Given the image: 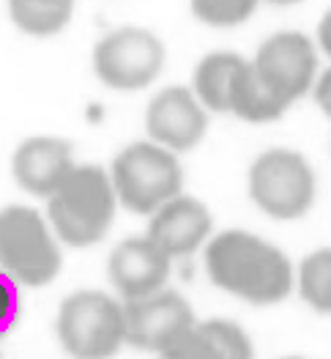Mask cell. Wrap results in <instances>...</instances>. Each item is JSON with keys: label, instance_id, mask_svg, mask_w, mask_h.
Masks as SVG:
<instances>
[{"label": "cell", "instance_id": "obj_1", "mask_svg": "<svg viewBox=\"0 0 331 359\" xmlns=\"http://www.w3.org/2000/svg\"><path fill=\"white\" fill-rule=\"evenodd\" d=\"M213 285L252 304H276L293 288V266L274 244L246 231H225L206 250Z\"/></svg>", "mask_w": 331, "mask_h": 359}, {"label": "cell", "instance_id": "obj_2", "mask_svg": "<svg viewBox=\"0 0 331 359\" xmlns=\"http://www.w3.org/2000/svg\"><path fill=\"white\" fill-rule=\"evenodd\" d=\"M47 201L50 225L69 247H90L104 239L118 206L113 181L96 165H74Z\"/></svg>", "mask_w": 331, "mask_h": 359}, {"label": "cell", "instance_id": "obj_3", "mask_svg": "<svg viewBox=\"0 0 331 359\" xmlns=\"http://www.w3.org/2000/svg\"><path fill=\"white\" fill-rule=\"evenodd\" d=\"M60 247L44 217L30 206L0 209V271L17 285H50L60 271Z\"/></svg>", "mask_w": 331, "mask_h": 359}, {"label": "cell", "instance_id": "obj_4", "mask_svg": "<svg viewBox=\"0 0 331 359\" xmlns=\"http://www.w3.org/2000/svg\"><path fill=\"white\" fill-rule=\"evenodd\" d=\"M113 189L118 203L134 214H150L164 201L176 198L183 184V170L173 151L159 143H132L113 162Z\"/></svg>", "mask_w": 331, "mask_h": 359}, {"label": "cell", "instance_id": "obj_5", "mask_svg": "<svg viewBox=\"0 0 331 359\" xmlns=\"http://www.w3.org/2000/svg\"><path fill=\"white\" fill-rule=\"evenodd\" d=\"M55 330L71 357H113L126 343L123 304L104 291H77L60 304Z\"/></svg>", "mask_w": 331, "mask_h": 359}, {"label": "cell", "instance_id": "obj_6", "mask_svg": "<svg viewBox=\"0 0 331 359\" xmlns=\"http://www.w3.org/2000/svg\"><path fill=\"white\" fill-rule=\"evenodd\" d=\"M249 195L274 219H296L315 201V173L296 151L271 149L249 168Z\"/></svg>", "mask_w": 331, "mask_h": 359}, {"label": "cell", "instance_id": "obj_7", "mask_svg": "<svg viewBox=\"0 0 331 359\" xmlns=\"http://www.w3.org/2000/svg\"><path fill=\"white\" fill-rule=\"evenodd\" d=\"M164 66L162 41L146 28L126 25L107 33L93 50L96 77L115 90H140L150 86Z\"/></svg>", "mask_w": 331, "mask_h": 359}, {"label": "cell", "instance_id": "obj_8", "mask_svg": "<svg viewBox=\"0 0 331 359\" xmlns=\"http://www.w3.org/2000/svg\"><path fill=\"white\" fill-rule=\"evenodd\" d=\"M252 66L271 96H276L285 104H293L315 83L318 53L304 33L285 30L274 33L260 44Z\"/></svg>", "mask_w": 331, "mask_h": 359}, {"label": "cell", "instance_id": "obj_9", "mask_svg": "<svg viewBox=\"0 0 331 359\" xmlns=\"http://www.w3.org/2000/svg\"><path fill=\"white\" fill-rule=\"evenodd\" d=\"M195 324L189 302L176 291L159 288L148 297L129 299L123 304V340L134 348L167 354L170 346Z\"/></svg>", "mask_w": 331, "mask_h": 359}, {"label": "cell", "instance_id": "obj_10", "mask_svg": "<svg viewBox=\"0 0 331 359\" xmlns=\"http://www.w3.org/2000/svg\"><path fill=\"white\" fill-rule=\"evenodd\" d=\"M209 118L189 88L159 90L146 110V132L153 143L170 151H192L206 135Z\"/></svg>", "mask_w": 331, "mask_h": 359}, {"label": "cell", "instance_id": "obj_11", "mask_svg": "<svg viewBox=\"0 0 331 359\" xmlns=\"http://www.w3.org/2000/svg\"><path fill=\"white\" fill-rule=\"evenodd\" d=\"M211 211L206 203L189 195H176L150 211L148 239L170 258H183L195 252L211 233Z\"/></svg>", "mask_w": 331, "mask_h": 359}, {"label": "cell", "instance_id": "obj_12", "mask_svg": "<svg viewBox=\"0 0 331 359\" xmlns=\"http://www.w3.org/2000/svg\"><path fill=\"white\" fill-rule=\"evenodd\" d=\"M170 255H164L148 236L126 239L110 255V283L123 299H140L164 288L170 277Z\"/></svg>", "mask_w": 331, "mask_h": 359}, {"label": "cell", "instance_id": "obj_13", "mask_svg": "<svg viewBox=\"0 0 331 359\" xmlns=\"http://www.w3.org/2000/svg\"><path fill=\"white\" fill-rule=\"evenodd\" d=\"M74 168L71 143L60 137H28L11 156V173L14 181L36 198H47L60 187Z\"/></svg>", "mask_w": 331, "mask_h": 359}, {"label": "cell", "instance_id": "obj_14", "mask_svg": "<svg viewBox=\"0 0 331 359\" xmlns=\"http://www.w3.org/2000/svg\"><path fill=\"white\" fill-rule=\"evenodd\" d=\"M164 357H252V343L233 321H203L192 324L170 346Z\"/></svg>", "mask_w": 331, "mask_h": 359}, {"label": "cell", "instance_id": "obj_15", "mask_svg": "<svg viewBox=\"0 0 331 359\" xmlns=\"http://www.w3.org/2000/svg\"><path fill=\"white\" fill-rule=\"evenodd\" d=\"M285 110H288V104L266 90L255 66L241 60L230 77L227 113H233L241 121H249V123H271V121L282 118Z\"/></svg>", "mask_w": 331, "mask_h": 359}, {"label": "cell", "instance_id": "obj_16", "mask_svg": "<svg viewBox=\"0 0 331 359\" xmlns=\"http://www.w3.org/2000/svg\"><path fill=\"white\" fill-rule=\"evenodd\" d=\"M74 0H8V17L28 36H55L69 25Z\"/></svg>", "mask_w": 331, "mask_h": 359}, {"label": "cell", "instance_id": "obj_17", "mask_svg": "<svg viewBox=\"0 0 331 359\" xmlns=\"http://www.w3.org/2000/svg\"><path fill=\"white\" fill-rule=\"evenodd\" d=\"M241 55L236 53H211L200 60L195 72V93L197 99L213 110V113H227V88L230 77L241 63Z\"/></svg>", "mask_w": 331, "mask_h": 359}, {"label": "cell", "instance_id": "obj_18", "mask_svg": "<svg viewBox=\"0 0 331 359\" xmlns=\"http://www.w3.org/2000/svg\"><path fill=\"white\" fill-rule=\"evenodd\" d=\"M299 291L312 310L331 316V250H318L309 258H304Z\"/></svg>", "mask_w": 331, "mask_h": 359}, {"label": "cell", "instance_id": "obj_19", "mask_svg": "<svg viewBox=\"0 0 331 359\" xmlns=\"http://www.w3.org/2000/svg\"><path fill=\"white\" fill-rule=\"evenodd\" d=\"M258 8V0H192V11L200 22L213 28H236Z\"/></svg>", "mask_w": 331, "mask_h": 359}, {"label": "cell", "instance_id": "obj_20", "mask_svg": "<svg viewBox=\"0 0 331 359\" xmlns=\"http://www.w3.org/2000/svg\"><path fill=\"white\" fill-rule=\"evenodd\" d=\"M20 318V291L17 283L0 271V337L11 330Z\"/></svg>", "mask_w": 331, "mask_h": 359}, {"label": "cell", "instance_id": "obj_21", "mask_svg": "<svg viewBox=\"0 0 331 359\" xmlns=\"http://www.w3.org/2000/svg\"><path fill=\"white\" fill-rule=\"evenodd\" d=\"M315 102L326 116H331V69H326L315 83Z\"/></svg>", "mask_w": 331, "mask_h": 359}, {"label": "cell", "instance_id": "obj_22", "mask_svg": "<svg viewBox=\"0 0 331 359\" xmlns=\"http://www.w3.org/2000/svg\"><path fill=\"white\" fill-rule=\"evenodd\" d=\"M318 41H321L323 53L331 58V11H326V17H323L321 25H318Z\"/></svg>", "mask_w": 331, "mask_h": 359}, {"label": "cell", "instance_id": "obj_23", "mask_svg": "<svg viewBox=\"0 0 331 359\" xmlns=\"http://www.w3.org/2000/svg\"><path fill=\"white\" fill-rule=\"evenodd\" d=\"M274 6H293V3H299V0H271Z\"/></svg>", "mask_w": 331, "mask_h": 359}]
</instances>
